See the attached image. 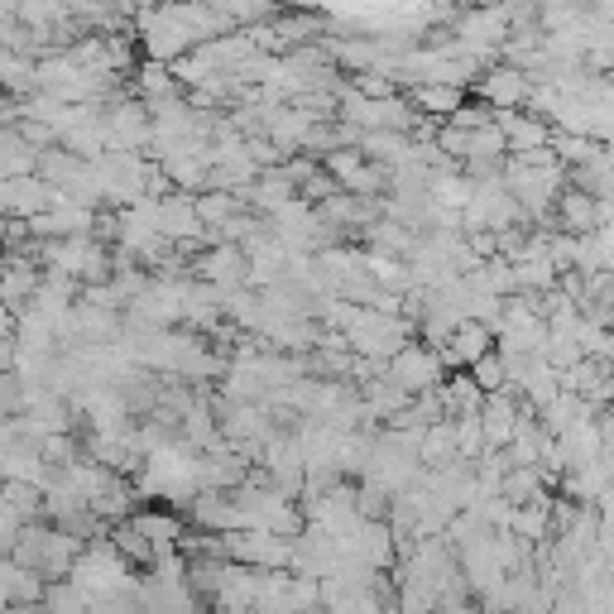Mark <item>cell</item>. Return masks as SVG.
Masks as SVG:
<instances>
[{"label":"cell","mask_w":614,"mask_h":614,"mask_svg":"<svg viewBox=\"0 0 614 614\" xmlns=\"http://www.w3.org/2000/svg\"><path fill=\"white\" fill-rule=\"evenodd\" d=\"M226 15H235V20H259V15H269V5L265 0H216Z\"/></svg>","instance_id":"obj_1"},{"label":"cell","mask_w":614,"mask_h":614,"mask_svg":"<svg viewBox=\"0 0 614 614\" xmlns=\"http://www.w3.org/2000/svg\"><path fill=\"white\" fill-rule=\"evenodd\" d=\"M461 34H504V15H470L466 24H461Z\"/></svg>","instance_id":"obj_2"},{"label":"cell","mask_w":614,"mask_h":614,"mask_svg":"<svg viewBox=\"0 0 614 614\" xmlns=\"http://www.w3.org/2000/svg\"><path fill=\"white\" fill-rule=\"evenodd\" d=\"M417 101H423V107H437V111L461 107V97H456V91H442V87H423L417 91Z\"/></svg>","instance_id":"obj_3"},{"label":"cell","mask_w":614,"mask_h":614,"mask_svg":"<svg viewBox=\"0 0 614 614\" xmlns=\"http://www.w3.org/2000/svg\"><path fill=\"white\" fill-rule=\"evenodd\" d=\"M490 91H494V97H514V91H518V82H514V72H494V82H490Z\"/></svg>","instance_id":"obj_4"}]
</instances>
